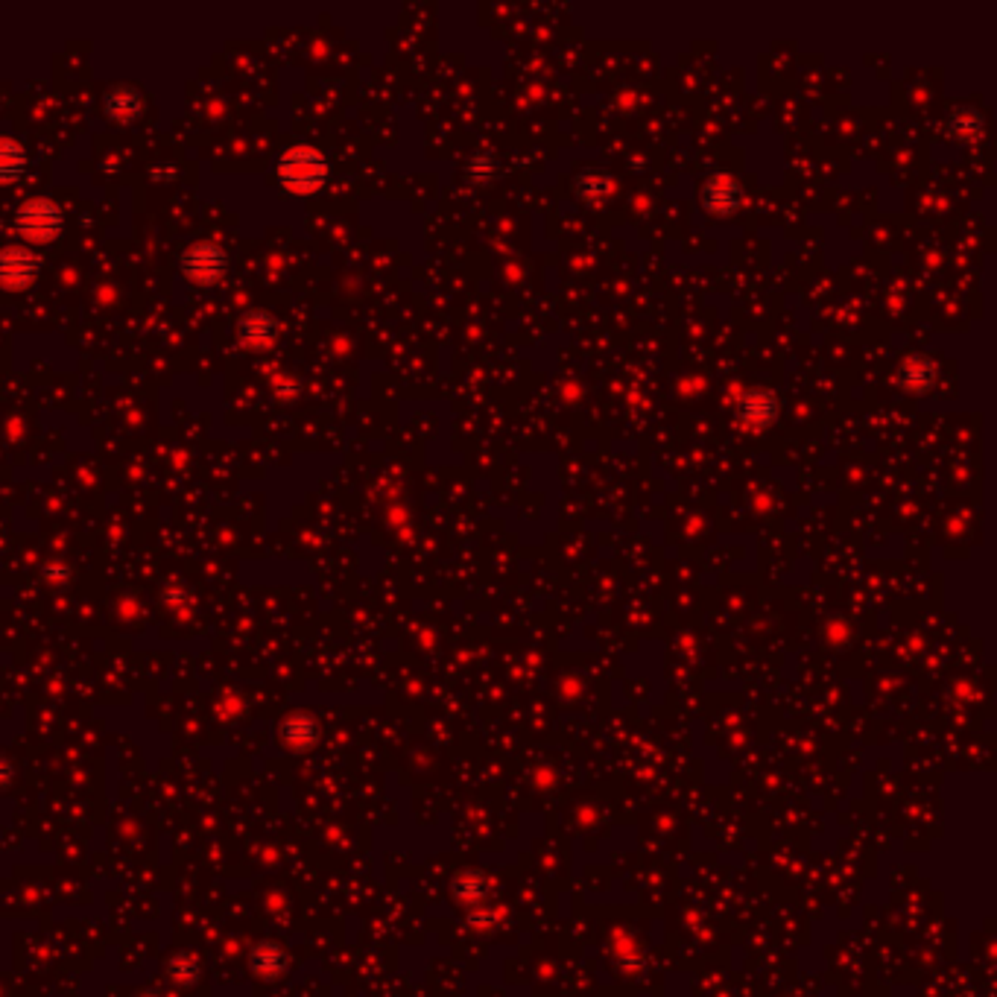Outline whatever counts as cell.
Returning a JSON list of instances; mask_svg holds the SVG:
<instances>
[{
	"mask_svg": "<svg viewBox=\"0 0 997 997\" xmlns=\"http://www.w3.org/2000/svg\"><path fill=\"white\" fill-rule=\"evenodd\" d=\"M176 176V167H155L153 179H173Z\"/></svg>",
	"mask_w": 997,
	"mask_h": 997,
	"instance_id": "30bf717a",
	"label": "cell"
},
{
	"mask_svg": "<svg viewBox=\"0 0 997 997\" xmlns=\"http://www.w3.org/2000/svg\"><path fill=\"white\" fill-rule=\"evenodd\" d=\"M278 319L269 310H246L237 319V340L246 348H269L278 340Z\"/></svg>",
	"mask_w": 997,
	"mask_h": 997,
	"instance_id": "5b68a950",
	"label": "cell"
},
{
	"mask_svg": "<svg viewBox=\"0 0 997 997\" xmlns=\"http://www.w3.org/2000/svg\"><path fill=\"white\" fill-rule=\"evenodd\" d=\"M68 574H71V571H68L65 565H59V562H50V565L44 568V576H47V579H53V582H62V579H68Z\"/></svg>",
	"mask_w": 997,
	"mask_h": 997,
	"instance_id": "9c48e42d",
	"label": "cell"
},
{
	"mask_svg": "<svg viewBox=\"0 0 997 997\" xmlns=\"http://www.w3.org/2000/svg\"><path fill=\"white\" fill-rule=\"evenodd\" d=\"M141 91L132 85H115L106 91L103 97V115L109 117L112 123H132L135 117L141 115Z\"/></svg>",
	"mask_w": 997,
	"mask_h": 997,
	"instance_id": "8992f818",
	"label": "cell"
},
{
	"mask_svg": "<svg viewBox=\"0 0 997 997\" xmlns=\"http://www.w3.org/2000/svg\"><path fill=\"white\" fill-rule=\"evenodd\" d=\"M275 395H278V398H281V401H284V398H287V401H290V398H293V395H299V381H293V378H290V375H284V378H278V381H275Z\"/></svg>",
	"mask_w": 997,
	"mask_h": 997,
	"instance_id": "ba28073f",
	"label": "cell"
},
{
	"mask_svg": "<svg viewBox=\"0 0 997 997\" xmlns=\"http://www.w3.org/2000/svg\"><path fill=\"white\" fill-rule=\"evenodd\" d=\"M41 258L24 246H6L0 249V290L18 293L39 281Z\"/></svg>",
	"mask_w": 997,
	"mask_h": 997,
	"instance_id": "277c9868",
	"label": "cell"
},
{
	"mask_svg": "<svg viewBox=\"0 0 997 997\" xmlns=\"http://www.w3.org/2000/svg\"><path fill=\"white\" fill-rule=\"evenodd\" d=\"M179 269L196 287H214L229 272V255H226L223 246H217L211 240H199V243H193L182 252Z\"/></svg>",
	"mask_w": 997,
	"mask_h": 997,
	"instance_id": "3957f363",
	"label": "cell"
},
{
	"mask_svg": "<svg viewBox=\"0 0 997 997\" xmlns=\"http://www.w3.org/2000/svg\"><path fill=\"white\" fill-rule=\"evenodd\" d=\"M27 150L15 141V138H3L0 135V185L18 182L27 173Z\"/></svg>",
	"mask_w": 997,
	"mask_h": 997,
	"instance_id": "52a82bcc",
	"label": "cell"
},
{
	"mask_svg": "<svg viewBox=\"0 0 997 997\" xmlns=\"http://www.w3.org/2000/svg\"><path fill=\"white\" fill-rule=\"evenodd\" d=\"M62 229H65V214L47 196H33L21 202V208L15 211V231L30 243H50L62 234Z\"/></svg>",
	"mask_w": 997,
	"mask_h": 997,
	"instance_id": "7a4b0ae2",
	"label": "cell"
},
{
	"mask_svg": "<svg viewBox=\"0 0 997 997\" xmlns=\"http://www.w3.org/2000/svg\"><path fill=\"white\" fill-rule=\"evenodd\" d=\"M275 170H278V182H281L284 191L307 196V193H316L328 182L331 164H328V158L319 153L316 147L293 144V147H287L284 153L278 155Z\"/></svg>",
	"mask_w": 997,
	"mask_h": 997,
	"instance_id": "6da1fadb",
	"label": "cell"
}]
</instances>
